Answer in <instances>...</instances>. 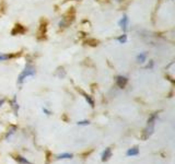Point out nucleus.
Wrapping results in <instances>:
<instances>
[{
    "label": "nucleus",
    "instance_id": "15",
    "mask_svg": "<svg viewBox=\"0 0 175 164\" xmlns=\"http://www.w3.org/2000/svg\"><path fill=\"white\" fill-rule=\"evenodd\" d=\"M117 41H118L121 44H125L126 41H127V35H126V34H123V35L119 36V37L117 38Z\"/></svg>",
    "mask_w": 175,
    "mask_h": 164
},
{
    "label": "nucleus",
    "instance_id": "3",
    "mask_svg": "<svg viewBox=\"0 0 175 164\" xmlns=\"http://www.w3.org/2000/svg\"><path fill=\"white\" fill-rule=\"evenodd\" d=\"M127 82H128V79L126 77H123V75H119L116 79V84L118 85V88H121V89H124V88L126 87Z\"/></svg>",
    "mask_w": 175,
    "mask_h": 164
},
{
    "label": "nucleus",
    "instance_id": "13",
    "mask_svg": "<svg viewBox=\"0 0 175 164\" xmlns=\"http://www.w3.org/2000/svg\"><path fill=\"white\" fill-rule=\"evenodd\" d=\"M11 104H12V107H13V111H14V113H16V115H18V109H19V106H18V103H17V100H16V98L12 100V102H11Z\"/></svg>",
    "mask_w": 175,
    "mask_h": 164
},
{
    "label": "nucleus",
    "instance_id": "14",
    "mask_svg": "<svg viewBox=\"0 0 175 164\" xmlns=\"http://www.w3.org/2000/svg\"><path fill=\"white\" fill-rule=\"evenodd\" d=\"M16 55H9V54H2V55H0V61H2V60H7V59H10V58L14 57Z\"/></svg>",
    "mask_w": 175,
    "mask_h": 164
},
{
    "label": "nucleus",
    "instance_id": "16",
    "mask_svg": "<svg viewBox=\"0 0 175 164\" xmlns=\"http://www.w3.org/2000/svg\"><path fill=\"white\" fill-rule=\"evenodd\" d=\"M16 130H17V127H16V126H13V127H12V128L10 129V130L7 133V135H6V138H9L10 136L12 135V133H14V131H16Z\"/></svg>",
    "mask_w": 175,
    "mask_h": 164
},
{
    "label": "nucleus",
    "instance_id": "18",
    "mask_svg": "<svg viewBox=\"0 0 175 164\" xmlns=\"http://www.w3.org/2000/svg\"><path fill=\"white\" fill-rule=\"evenodd\" d=\"M43 112H44V113H46V115H50V111H48L47 109H43Z\"/></svg>",
    "mask_w": 175,
    "mask_h": 164
},
{
    "label": "nucleus",
    "instance_id": "8",
    "mask_svg": "<svg viewBox=\"0 0 175 164\" xmlns=\"http://www.w3.org/2000/svg\"><path fill=\"white\" fill-rule=\"evenodd\" d=\"M46 35V24L40 25V32H38V38H44Z\"/></svg>",
    "mask_w": 175,
    "mask_h": 164
},
{
    "label": "nucleus",
    "instance_id": "9",
    "mask_svg": "<svg viewBox=\"0 0 175 164\" xmlns=\"http://www.w3.org/2000/svg\"><path fill=\"white\" fill-rule=\"evenodd\" d=\"M14 159L17 160V161L19 162L20 164H33V163H31V162L29 161V160H26L25 157H21V155H17Z\"/></svg>",
    "mask_w": 175,
    "mask_h": 164
},
{
    "label": "nucleus",
    "instance_id": "7",
    "mask_svg": "<svg viewBox=\"0 0 175 164\" xmlns=\"http://www.w3.org/2000/svg\"><path fill=\"white\" fill-rule=\"evenodd\" d=\"M126 154H127L128 157H135V155H138L139 154V149H138L137 147L131 148V149H128L127 152H126Z\"/></svg>",
    "mask_w": 175,
    "mask_h": 164
},
{
    "label": "nucleus",
    "instance_id": "10",
    "mask_svg": "<svg viewBox=\"0 0 175 164\" xmlns=\"http://www.w3.org/2000/svg\"><path fill=\"white\" fill-rule=\"evenodd\" d=\"M72 157H73V155H72L71 153H61V154H59L58 157H57V159L65 160V159H71Z\"/></svg>",
    "mask_w": 175,
    "mask_h": 164
},
{
    "label": "nucleus",
    "instance_id": "4",
    "mask_svg": "<svg viewBox=\"0 0 175 164\" xmlns=\"http://www.w3.org/2000/svg\"><path fill=\"white\" fill-rule=\"evenodd\" d=\"M25 32V29L22 27V25L20 24H17L16 27H13V30H12V35H18V34H23Z\"/></svg>",
    "mask_w": 175,
    "mask_h": 164
},
{
    "label": "nucleus",
    "instance_id": "1",
    "mask_svg": "<svg viewBox=\"0 0 175 164\" xmlns=\"http://www.w3.org/2000/svg\"><path fill=\"white\" fill-rule=\"evenodd\" d=\"M158 119V113H154L151 115V117L148 119V124H147V127L144 129V133L142 136L144 139H147L149 138L151 135H152L153 130H154V125H155V120Z\"/></svg>",
    "mask_w": 175,
    "mask_h": 164
},
{
    "label": "nucleus",
    "instance_id": "6",
    "mask_svg": "<svg viewBox=\"0 0 175 164\" xmlns=\"http://www.w3.org/2000/svg\"><path fill=\"white\" fill-rule=\"evenodd\" d=\"M128 22H129V20H128V17L127 16H124L123 18H121V20L119 21V25H121V27L124 30V31H126V30H127Z\"/></svg>",
    "mask_w": 175,
    "mask_h": 164
},
{
    "label": "nucleus",
    "instance_id": "19",
    "mask_svg": "<svg viewBox=\"0 0 175 164\" xmlns=\"http://www.w3.org/2000/svg\"><path fill=\"white\" fill-rule=\"evenodd\" d=\"M3 103H5V100H3V99H1V100H0V106H1Z\"/></svg>",
    "mask_w": 175,
    "mask_h": 164
},
{
    "label": "nucleus",
    "instance_id": "12",
    "mask_svg": "<svg viewBox=\"0 0 175 164\" xmlns=\"http://www.w3.org/2000/svg\"><path fill=\"white\" fill-rule=\"evenodd\" d=\"M83 96H84V98H85V100H87V102L89 103V104H90L91 106H92V107L94 106V101H93V99L91 98L90 95H88L87 93H83Z\"/></svg>",
    "mask_w": 175,
    "mask_h": 164
},
{
    "label": "nucleus",
    "instance_id": "17",
    "mask_svg": "<svg viewBox=\"0 0 175 164\" xmlns=\"http://www.w3.org/2000/svg\"><path fill=\"white\" fill-rule=\"evenodd\" d=\"M89 124H90V122H89V120H81V122H78L79 126H88Z\"/></svg>",
    "mask_w": 175,
    "mask_h": 164
},
{
    "label": "nucleus",
    "instance_id": "11",
    "mask_svg": "<svg viewBox=\"0 0 175 164\" xmlns=\"http://www.w3.org/2000/svg\"><path fill=\"white\" fill-rule=\"evenodd\" d=\"M146 58H147L146 53H141V54H139V55L137 56V61L140 62V64H142V62H144Z\"/></svg>",
    "mask_w": 175,
    "mask_h": 164
},
{
    "label": "nucleus",
    "instance_id": "2",
    "mask_svg": "<svg viewBox=\"0 0 175 164\" xmlns=\"http://www.w3.org/2000/svg\"><path fill=\"white\" fill-rule=\"evenodd\" d=\"M35 75V70H34L33 67H29L27 66L26 68L24 69V70L22 71V73L20 75V77H19V83H22L23 81H24V79H26L27 77H32V75Z\"/></svg>",
    "mask_w": 175,
    "mask_h": 164
},
{
    "label": "nucleus",
    "instance_id": "5",
    "mask_svg": "<svg viewBox=\"0 0 175 164\" xmlns=\"http://www.w3.org/2000/svg\"><path fill=\"white\" fill-rule=\"evenodd\" d=\"M112 157V150H111V148H106L105 150L103 151V153H102V161L105 162L107 161L110 157Z\"/></svg>",
    "mask_w": 175,
    "mask_h": 164
}]
</instances>
